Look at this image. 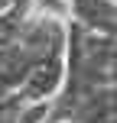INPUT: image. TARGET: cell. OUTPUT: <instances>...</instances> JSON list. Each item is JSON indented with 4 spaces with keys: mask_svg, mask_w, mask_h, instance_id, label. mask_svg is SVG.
<instances>
[{
    "mask_svg": "<svg viewBox=\"0 0 117 123\" xmlns=\"http://www.w3.org/2000/svg\"><path fill=\"white\" fill-rule=\"evenodd\" d=\"M62 65H65V78L59 94L114 87V36H98L78 23H65Z\"/></svg>",
    "mask_w": 117,
    "mask_h": 123,
    "instance_id": "cell-1",
    "label": "cell"
},
{
    "mask_svg": "<svg viewBox=\"0 0 117 123\" xmlns=\"http://www.w3.org/2000/svg\"><path fill=\"white\" fill-rule=\"evenodd\" d=\"M65 13L98 36H114V0H65Z\"/></svg>",
    "mask_w": 117,
    "mask_h": 123,
    "instance_id": "cell-2",
    "label": "cell"
}]
</instances>
